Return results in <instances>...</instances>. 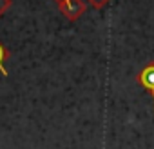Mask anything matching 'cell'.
<instances>
[{"label": "cell", "instance_id": "5b68a950", "mask_svg": "<svg viewBox=\"0 0 154 149\" xmlns=\"http://www.w3.org/2000/svg\"><path fill=\"white\" fill-rule=\"evenodd\" d=\"M11 4H13V0H0V18L6 15V11L11 8Z\"/></svg>", "mask_w": 154, "mask_h": 149}, {"label": "cell", "instance_id": "277c9868", "mask_svg": "<svg viewBox=\"0 0 154 149\" xmlns=\"http://www.w3.org/2000/svg\"><path fill=\"white\" fill-rule=\"evenodd\" d=\"M85 2L91 6V8H94V9H103L111 0H85Z\"/></svg>", "mask_w": 154, "mask_h": 149}, {"label": "cell", "instance_id": "7a4b0ae2", "mask_svg": "<svg viewBox=\"0 0 154 149\" xmlns=\"http://www.w3.org/2000/svg\"><path fill=\"white\" fill-rule=\"evenodd\" d=\"M136 82L141 86L145 91L150 93L152 102H154V62H147L136 74Z\"/></svg>", "mask_w": 154, "mask_h": 149}, {"label": "cell", "instance_id": "3957f363", "mask_svg": "<svg viewBox=\"0 0 154 149\" xmlns=\"http://www.w3.org/2000/svg\"><path fill=\"white\" fill-rule=\"evenodd\" d=\"M8 56H9V51H8V47L0 42V73L4 74V77H8V71H6V67H4V62L8 60Z\"/></svg>", "mask_w": 154, "mask_h": 149}, {"label": "cell", "instance_id": "6da1fadb", "mask_svg": "<svg viewBox=\"0 0 154 149\" xmlns=\"http://www.w3.org/2000/svg\"><path fill=\"white\" fill-rule=\"evenodd\" d=\"M56 6H58L60 13L71 22L78 20L87 11V2L85 0H60V2H56Z\"/></svg>", "mask_w": 154, "mask_h": 149}, {"label": "cell", "instance_id": "8992f818", "mask_svg": "<svg viewBox=\"0 0 154 149\" xmlns=\"http://www.w3.org/2000/svg\"><path fill=\"white\" fill-rule=\"evenodd\" d=\"M54 2H60V0H54Z\"/></svg>", "mask_w": 154, "mask_h": 149}]
</instances>
